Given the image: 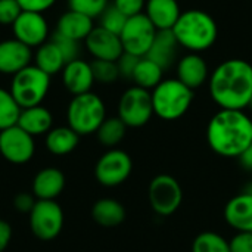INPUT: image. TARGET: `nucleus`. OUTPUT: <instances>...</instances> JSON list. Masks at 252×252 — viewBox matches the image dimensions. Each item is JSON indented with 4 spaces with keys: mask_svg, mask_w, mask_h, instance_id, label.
I'll list each match as a JSON object with an SVG mask.
<instances>
[{
    "mask_svg": "<svg viewBox=\"0 0 252 252\" xmlns=\"http://www.w3.org/2000/svg\"><path fill=\"white\" fill-rule=\"evenodd\" d=\"M224 220L236 232H252V192L239 193L226 204Z\"/></svg>",
    "mask_w": 252,
    "mask_h": 252,
    "instance_id": "obj_17",
    "label": "nucleus"
},
{
    "mask_svg": "<svg viewBox=\"0 0 252 252\" xmlns=\"http://www.w3.org/2000/svg\"><path fill=\"white\" fill-rule=\"evenodd\" d=\"M112 4L127 18H131V16L143 13L146 0H114Z\"/></svg>",
    "mask_w": 252,
    "mask_h": 252,
    "instance_id": "obj_37",
    "label": "nucleus"
},
{
    "mask_svg": "<svg viewBox=\"0 0 252 252\" xmlns=\"http://www.w3.org/2000/svg\"><path fill=\"white\" fill-rule=\"evenodd\" d=\"M93 28H94V25H93L92 18H89L80 12L71 10V9H68L65 13H62L56 24L58 34L68 37L71 40H75V41L86 40Z\"/></svg>",
    "mask_w": 252,
    "mask_h": 252,
    "instance_id": "obj_21",
    "label": "nucleus"
},
{
    "mask_svg": "<svg viewBox=\"0 0 252 252\" xmlns=\"http://www.w3.org/2000/svg\"><path fill=\"white\" fill-rule=\"evenodd\" d=\"M106 118L103 100L96 93H83L74 96L66 109L68 126L78 134L87 136L96 133Z\"/></svg>",
    "mask_w": 252,
    "mask_h": 252,
    "instance_id": "obj_5",
    "label": "nucleus"
},
{
    "mask_svg": "<svg viewBox=\"0 0 252 252\" xmlns=\"http://www.w3.org/2000/svg\"><path fill=\"white\" fill-rule=\"evenodd\" d=\"M90 65H92L94 81H97V83L112 84L120 78V71H118L117 62L94 59L93 62H90Z\"/></svg>",
    "mask_w": 252,
    "mask_h": 252,
    "instance_id": "obj_31",
    "label": "nucleus"
},
{
    "mask_svg": "<svg viewBox=\"0 0 252 252\" xmlns=\"http://www.w3.org/2000/svg\"><path fill=\"white\" fill-rule=\"evenodd\" d=\"M157 32L158 30L145 13L128 18L120 34L124 52L136 55L139 58L146 56Z\"/></svg>",
    "mask_w": 252,
    "mask_h": 252,
    "instance_id": "obj_10",
    "label": "nucleus"
},
{
    "mask_svg": "<svg viewBox=\"0 0 252 252\" xmlns=\"http://www.w3.org/2000/svg\"><path fill=\"white\" fill-rule=\"evenodd\" d=\"M12 239V226L0 219V252H3L10 244Z\"/></svg>",
    "mask_w": 252,
    "mask_h": 252,
    "instance_id": "obj_41",
    "label": "nucleus"
},
{
    "mask_svg": "<svg viewBox=\"0 0 252 252\" xmlns=\"http://www.w3.org/2000/svg\"><path fill=\"white\" fill-rule=\"evenodd\" d=\"M126 131H127V126L118 117H111V118H105V121L97 128L96 136L100 145L114 149L117 145L121 143V140L126 136Z\"/></svg>",
    "mask_w": 252,
    "mask_h": 252,
    "instance_id": "obj_28",
    "label": "nucleus"
},
{
    "mask_svg": "<svg viewBox=\"0 0 252 252\" xmlns=\"http://www.w3.org/2000/svg\"><path fill=\"white\" fill-rule=\"evenodd\" d=\"M50 89V75L43 72L35 65H28L13 75L10 83V93L21 106L31 108L41 105Z\"/></svg>",
    "mask_w": 252,
    "mask_h": 252,
    "instance_id": "obj_6",
    "label": "nucleus"
},
{
    "mask_svg": "<svg viewBox=\"0 0 252 252\" xmlns=\"http://www.w3.org/2000/svg\"><path fill=\"white\" fill-rule=\"evenodd\" d=\"M127 16L124 15V13H121L114 4H109L103 12H102V15L99 16V27H102V28H105V30H108V31H111V32H114V34H121V31H123V28H124V25H126V22H127Z\"/></svg>",
    "mask_w": 252,
    "mask_h": 252,
    "instance_id": "obj_32",
    "label": "nucleus"
},
{
    "mask_svg": "<svg viewBox=\"0 0 252 252\" xmlns=\"http://www.w3.org/2000/svg\"><path fill=\"white\" fill-rule=\"evenodd\" d=\"M154 27L161 30H173L182 15L177 0H148L143 12Z\"/></svg>",
    "mask_w": 252,
    "mask_h": 252,
    "instance_id": "obj_19",
    "label": "nucleus"
},
{
    "mask_svg": "<svg viewBox=\"0 0 252 252\" xmlns=\"http://www.w3.org/2000/svg\"><path fill=\"white\" fill-rule=\"evenodd\" d=\"M31 59L32 49L15 37L0 41V74L13 77L21 69L31 65Z\"/></svg>",
    "mask_w": 252,
    "mask_h": 252,
    "instance_id": "obj_15",
    "label": "nucleus"
},
{
    "mask_svg": "<svg viewBox=\"0 0 252 252\" xmlns=\"http://www.w3.org/2000/svg\"><path fill=\"white\" fill-rule=\"evenodd\" d=\"M62 84L72 96L92 92L94 77L90 62H86L81 58L68 62L62 69Z\"/></svg>",
    "mask_w": 252,
    "mask_h": 252,
    "instance_id": "obj_16",
    "label": "nucleus"
},
{
    "mask_svg": "<svg viewBox=\"0 0 252 252\" xmlns=\"http://www.w3.org/2000/svg\"><path fill=\"white\" fill-rule=\"evenodd\" d=\"M18 3L22 7V10L44 13L46 10L53 7L56 0H18Z\"/></svg>",
    "mask_w": 252,
    "mask_h": 252,
    "instance_id": "obj_39",
    "label": "nucleus"
},
{
    "mask_svg": "<svg viewBox=\"0 0 252 252\" xmlns=\"http://www.w3.org/2000/svg\"><path fill=\"white\" fill-rule=\"evenodd\" d=\"M162 74H164V69L158 63H155L149 58L143 56V58H140V61L137 63L131 80L134 81L136 86H139L142 89L154 90L162 81Z\"/></svg>",
    "mask_w": 252,
    "mask_h": 252,
    "instance_id": "obj_27",
    "label": "nucleus"
},
{
    "mask_svg": "<svg viewBox=\"0 0 252 252\" xmlns=\"http://www.w3.org/2000/svg\"><path fill=\"white\" fill-rule=\"evenodd\" d=\"M78 142L80 136L69 126L52 128L46 134V148L50 154L58 157L71 154L78 146Z\"/></svg>",
    "mask_w": 252,
    "mask_h": 252,
    "instance_id": "obj_26",
    "label": "nucleus"
},
{
    "mask_svg": "<svg viewBox=\"0 0 252 252\" xmlns=\"http://www.w3.org/2000/svg\"><path fill=\"white\" fill-rule=\"evenodd\" d=\"M35 152L34 137L18 124L0 131V154L10 164H25Z\"/></svg>",
    "mask_w": 252,
    "mask_h": 252,
    "instance_id": "obj_12",
    "label": "nucleus"
},
{
    "mask_svg": "<svg viewBox=\"0 0 252 252\" xmlns=\"http://www.w3.org/2000/svg\"><path fill=\"white\" fill-rule=\"evenodd\" d=\"M239 161H241V164H242L247 170L252 171V142L251 145L248 146V149L239 157Z\"/></svg>",
    "mask_w": 252,
    "mask_h": 252,
    "instance_id": "obj_42",
    "label": "nucleus"
},
{
    "mask_svg": "<svg viewBox=\"0 0 252 252\" xmlns=\"http://www.w3.org/2000/svg\"><path fill=\"white\" fill-rule=\"evenodd\" d=\"M177 47H179V41L174 37L173 31L161 30L157 32L149 52L146 53V58H149L151 61L158 63L165 71L167 68H170L174 63L176 55H177Z\"/></svg>",
    "mask_w": 252,
    "mask_h": 252,
    "instance_id": "obj_22",
    "label": "nucleus"
},
{
    "mask_svg": "<svg viewBox=\"0 0 252 252\" xmlns=\"http://www.w3.org/2000/svg\"><path fill=\"white\" fill-rule=\"evenodd\" d=\"M89 53L94 59L117 62L124 53L123 43L118 34H114L102 27H94L92 32L84 40Z\"/></svg>",
    "mask_w": 252,
    "mask_h": 252,
    "instance_id": "obj_14",
    "label": "nucleus"
},
{
    "mask_svg": "<svg viewBox=\"0 0 252 252\" xmlns=\"http://www.w3.org/2000/svg\"><path fill=\"white\" fill-rule=\"evenodd\" d=\"M230 252H252V232H236L229 241Z\"/></svg>",
    "mask_w": 252,
    "mask_h": 252,
    "instance_id": "obj_38",
    "label": "nucleus"
},
{
    "mask_svg": "<svg viewBox=\"0 0 252 252\" xmlns=\"http://www.w3.org/2000/svg\"><path fill=\"white\" fill-rule=\"evenodd\" d=\"M192 252H230L229 241L216 232H202L193 239Z\"/></svg>",
    "mask_w": 252,
    "mask_h": 252,
    "instance_id": "obj_30",
    "label": "nucleus"
},
{
    "mask_svg": "<svg viewBox=\"0 0 252 252\" xmlns=\"http://www.w3.org/2000/svg\"><path fill=\"white\" fill-rule=\"evenodd\" d=\"M148 198L152 210L161 216H173L183 202V189L180 183L170 174L155 176L148 189Z\"/></svg>",
    "mask_w": 252,
    "mask_h": 252,
    "instance_id": "obj_8",
    "label": "nucleus"
},
{
    "mask_svg": "<svg viewBox=\"0 0 252 252\" xmlns=\"http://www.w3.org/2000/svg\"><path fill=\"white\" fill-rule=\"evenodd\" d=\"M21 106L12 96L10 90L0 87V131L18 124Z\"/></svg>",
    "mask_w": 252,
    "mask_h": 252,
    "instance_id": "obj_29",
    "label": "nucleus"
},
{
    "mask_svg": "<svg viewBox=\"0 0 252 252\" xmlns=\"http://www.w3.org/2000/svg\"><path fill=\"white\" fill-rule=\"evenodd\" d=\"M22 7L18 0H0V25H13L21 15Z\"/></svg>",
    "mask_w": 252,
    "mask_h": 252,
    "instance_id": "obj_35",
    "label": "nucleus"
},
{
    "mask_svg": "<svg viewBox=\"0 0 252 252\" xmlns=\"http://www.w3.org/2000/svg\"><path fill=\"white\" fill-rule=\"evenodd\" d=\"M171 31L177 38L179 46H183L192 53L210 49L219 37L217 22L210 13L201 9L182 12Z\"/></svg>",
    "mask_w": 252,
    "mask_h": 252,
    "instance_id": "obj_3",
    "label": "nucleus"
},
{
    "mask_svg": "<svg viewBox=\"0 0 252 252\" xmlns=\"http://www.w3.org/2000/svg\"><path fill=\"white\" fill-rule=\"evenodd\" d=\"M208 146L220 157L239 158L252 142V120L238 109H220L207 127Z\"/></svg>",
    "mask_w": 252,
    "mask_h": 252,
    "instance_id": "obj_2",
    "label": "nucleus"
},
{
    "mask_svg": "<svg viewBox=\"0 0 252 252\" xmlns=\"http://www.w3.org/2000/svg\"><path fill=\"white\" fill-rule=\"evenodd\" d=\"M34 61H35L34 65L50 77L58 72H62L63 66L66 65V61H65L61 49L52 38H49L46 43H43L41 46L37 47Z\"/></svg>",
    "mask_w": 252,
    "mask_h": 252,
    "instance_id": "obj_25",
    "label": "nucleus"
},
{
    "mask_svg": "<svg viewBox=\"0 0 252 252\" xmlns=\"http://www.w3.org/2000/svg\"><path fill=\"white\" fill-rule=\"evenodd\" d=\"M133 171V161L130 155L121 149H109L96 162L94 177L105 188H115L123 185Z\"/></svg>",
    "mask_w": 252,
    "mask_h": 252,
    "instance_id": "obj_11",
    "label": "nucleus"
},
{
    "mask_svg": "<svg viewBox=\"0 0 252 252\" xmlns=\"http://www.w3.org/2000/svg\"><path fill=\"white\" fill-rule=\"evenodd\" d=\"M71 10L80 12L92 19L99 18L102 12L109 6V0H68Z\"/></svg>",
    "mask_w": 252,
    "mask_h": 252,
    "instance_id": "obj_33",
    "label": "nucleus"
},
{
    "mask_svg": "<svg viewBox=\"0 0 252 252\" xmlns=\"http://www.w3.org/2000/svg\"><path fill=\"white\" fill-rule=\"evenodd\" d=\"M177 78L192 90L201 87L208 78V65L205 59L198 53H189L182 58L177 65Z\"/></svg>",
    "mask_w": 252,
    "mask_h": 252,
    "instance_id": "obj_20",
    "label": "nucleus"
},
{
    "mask_svg": "<svg viewBox=\"0 0 252 252\" xmlns=\"http://www.w3.org/2000/svg\"><path fill=\"white\" fill-rule=\"evenodd\" d=\"M210 94L220 109L244 111L252 99V65L244 59H227L210 75Z\"/></svg>",
    "mask_w": 252,
    "mask_h": 252,
    "instance_id": "obj_1",
    "label": "nucleus"
},
{
    "mask_svg": "<svg viewBox=\"0 0 252 252\" xmlns=\"http://www.w3.org/2000/svg\"><path fill=\"white\" fill-rule=\"evenodd\" d=\"M93 220L102 227H117L126 220V208L112 198H102L92 208Z\"/></svg>",
    "mask_w": 252,
    "mask_h": 252,
    "instance_id": "obj_24",
    "label": "nucleus"
},
{
    "mask_svg": "<svg viewBox=\"0 0 252 252\" xmlns=\"http://www.w3.org/2000/svg\"><path fill=\"white\" fill-rule=\"evenodd\" d=\"M248 108H251L252 109V99H251V102H250V106H248Z\"/></svg>",
    "mask_w": 252,
    "mask_h": 252,
    "instance_id": "obj_43",
    "label": "nucleus"
},
{
    "mask_svg": "<svg viewBox=\"0 0 252 252\" xmlns=\"http://www.w3.org/2000/svg\"><path fill=\"white\" fill-rule=\"evenodd\" d=\"M154 114L164 121L182 118L190 108L195 93L179 78L162 80L152 92Z\"/></svg>",
    "mask_w": 252,
    "mask_h": 252,
    "instance_id": "obj_4",
    "label": "nucleus"
},
{
    "mask_svg": "<svg viewBox=\"0 0 252 252\" xmlns=\"http://www.w3.org/2000/svg\"><path fill=\"white\" fill-rule=\"evenodd\" d=\"M65 188V176L56 167L40 170L32 180V195L37 199L55 201Z\"/></svg>",
    "mask_w": 252,
    "mask_h": 252,
    "instance_id": "obj_18",
    "label": "nucleus"
},
{
    "mask_svg": "<svg viewBox=\"0 0 252 252\" xmlns=\"http://www.w3.org/2000/svg\"><path fill=\"white\" fill-rule=\"evenodd\" d=\"M52 124H53L52 112L41 105L24 108L18 118V126L32 137L40 134H47L52 130Z\"/></svg>",
    "mask_w": 252,
    "mask_h": 252,
    "instance_id": "obj_23",
    "label": "nucleus"
},
{
    "mask_svg": "<svg viewBox=\"0 0 252 252\" xmlns=\"http://www.w3.org/2000/svg\"><path fill=\"white\" fill-rule=\"evenodd\" d=\"M12 31L16 40L27 44L31 49H37L46 43L49 37V24L43 13L22 10L18 19L12 25Z\"/></svg>",
    "mask_w": 252,
    "mask_h": 252,
    "instance_id": "obj_13",
    "label": "nucleus"
},
{
    "mask_svg": "<svg viewBox=\"0 0 252 252\" xmlns=\"http://www.w3.org/2000/svg\"><path fill=\"white\" fill-rule=\"evenodd\" d=\"M56 44L58 47L61 49L66 63L71 62V61H75V59H80V50H81V46H80V41H75V40H71L68 37H63L61 34H58L55 31V34L50 37Z\"/></svg>",
    "mask_w": 252,
    "mask_h": 252,
    "instance_id": "obj_34",
    "label": "nucleus"
},
{
    "mask_svg": "<svg viewBox=\"0 0 252 252\" xmlns=\"http://www.w3.org/2000/svg\"><path fill=\"white\" fill-rule=\"evenodd\" d=\"M154 115L152 93L139 86L127 89L118 102V118L131 128L146 126Z\"/></svg>",
    "mask_w": 252,
    "mask_h": 252,
    "instance_id": "obj_7",
    "label": "nucleus"
},
{
    "mask_svg": "<svg viewBox=\"0 0 252 252\" xmlns=\"http://www.w3.org/2000/svg\"><path fill=\"white\" fill-rule=\"evenodd\" d=\"M35 202H37V198L32 195V193H27V192H24V193H18L16 196H15V199H13V207H15V210L16 211H19V213H31V210H32V207L35 205Z\"/></svg>",
    "mask_w": 252,
    "mask_h": 252,
    "instance_id": "obj_40",
    "label": "nucleus"
},
{
    "mask_svg": "<svg viewBox=\"0 0 252 252\" xmlns=\"http://www.w3.org/2000/svg\"><path fill=\"white\" fill-rule=\"evenodd\" d=\"M140 58L136 56V55H131V53H127L124 52L118 61H117V66H118V71H120V77H124V78H133V74H134V69L139 63Z\"/></svg>",
    "mask_w": 252,
    "mask_h": 252,
    "instance_id": "obj_36",
    "label": "nucleus"
},
{
    "mask_svg": "<svg viewBox=\"0 0 252 252\" xmlns=\"http://www.w3.org/2000/svg\"><path fill=\"white\" fill-rule=\"evenodd\" d=\"M30 229L40 241H53L63 227V211L56 201L37 199L28 214Z\"/></svg>",
    "mask_w": 252,
    "mask_h": 252,
    "instance_id": "obj_9",
    "label": "nucleus"
}]
</instances>
